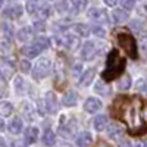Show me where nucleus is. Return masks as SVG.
Segmentation results:
<instances>
[{"label": "nucleus", "mask_w": 147, "mask_h": 147, "mask_svg": "<svg viewBox=\"0 0 147 147\" xmlns=\"http://www.w3.org/2000/svg\"><path fill=\"white\" fill-rule=\"evenodd\" d=\"M125 71V59L119 55L118 50H112L107 56L106 60V68L102 74L105 81H112L116 77H119Z\"/></svg>", "instance_id": "obj_1"}, {"label": "nucleus", "mask_w": 147, "mask_h": 147, "mask_svg": "<svg viewBox=\"0 0 147 147\" xmlns=\"http://www.w3.org/2000/svg\"><path fill=\"white\" fill-rule=\"evenodd\" d=\"M118 43L121 46V49H124L125 53L134 59L137 60L138 59V50H137V43H136V38L129 34H125V32H119L118 34Z\"/></svg>", "instance_id": "obj_2"}, {"label": "nucleus", "mask_w": 147, "mask_h": 147, "mask_svg": "<svg viewBox=\"0 0 147 147\" xmlns=\"http://www.w3.org/2000/svg\"><path fill=\"white\" fill-rule=\"evenodd\" d=\"M53 43L59 47H65V49H69V50H75V49L80 47L81 41H80V37L77 35H66V37H55Z\"/></svg>", "instance_id": "obj_3"}, {"label": "nucleus", "mask_w": 147, "mask_h": 147, "mask_svg": "<svg viewBox=\"0 0 147 147\" xmlns=\"http://www.w3.org/2000/svg\"><path fill=\"white\" fill-rule=\"evenodd\" d=\"M52 72V60L49 57H43L34 66V77L35 78H46Z\"/></svg>", "instance_id": "obj_4"}, {"label": "nucleus", "mask_w": 147, "mask_h": 147, "mask_svg": "<svg viewBox=\"0 0 147 147\" xmlns=\"http://www.w3.org/2000/svg\"><path fill=\"white\" fill-rule=\"evenodd\" d=\"M87 16L97 24H106L107 22V12L103 9H99V7H91L88 10Z\"/></svg>", "instance_id": "obj_5"}, {"label": "nucleus", "mask_w": 147, "mask_h": 147, "mask_svg": "<svg viewBox=\"0 0 147 147\" xmlns=\"http://www.w3.org/2000/svg\"><path fill=\"white\" fill-rule=\"evenodd\" d=\"M97 52H99V49H97V44L93 43V41H87L84 46H82V50H81V55H82V59L85 60H90L93 59Z\"/></svg>", "instance_id": "obj_6"}, {"label": "nucleus", "mask_w": 147, "mask_h": 147, "mask_svg": "<svg viewBox=\"0 0 147 147\" xmlns=\"http://www.w3.org/2000/svg\"><path fill=\"white\" fill-rule=\"evenodd\" d=\"M100 109H102V102L99 99H96V97H90V99L84 102V110L88 113H96Z\"/></svg>", "instance_id": "obj_7"}, {"label": "nucleus", "mask_w": 147, "mask_h": 147, "mask_svg": "<svg viewBox=\"0 0 147 147\" xmlns=\"http://www.w3.org/2000/svg\"><path fill=\"white\" fill-rule=\"evenodd\" d=\"M44 100H46L47 112H49V113H55L56 110H57V99H56L55 93L49 91V93L46 94V97H44Z\"/></svg>", "instance_id": "obj_8"}, {"label": "nucleus", "mask_w": 147, "mask_h": 147, "mask_svg": "<svg viewBox=\"0 0 147 147\" xmlns=\"http://www.w3.org/2000/svg\"><path fill=\"white\" fill-rule=\"evenodd\" d=\"M41 52H43V47L37 41L34 44H31V46H25L22 49V53L25 56H28V57H35V56H38Z\"/></svg>", "instance_id": "obj_9"}, {"label": "nucleus", "mask_w": 147, "mask_h": 147, "mask_svg": "<svg viewBox=\"0 0 147 147\" xmlns=\"http://www.w3.org/2000/svg\"><path fill=\"white\" fill-rule=\"evenodd\" d=\"M3 15H5L7 19H18V18H21V15H22V7H21L19 5L9 6L7 9H5Z\"/></svg>", "instance_id": "obj_10"}, {"label": "nucleus", "mask_w": 147, "mask_h": 147, "mask_svg": "<svg viewBox=\"0 0 147 147\" xmlns=\"http://www.w3.org/2000/svg\"><path fill=\"white\" fill-rule=\"evenodd\" d=\"M34 35V30L31 28V27H24V28H21L19 31H18V34H16V38L19 40V41H28V40H31V37Z\"/></svg>", "instance_id": "obj_11"}, {"label": "nucleus", "mask_w": 147, "mask_h": 147, "mask_svg": "<svg viewBox=\"0 0 147 147\" xmlns=\"http://www.w3.org/2000/svg\"><path fill=\"white\" fill-rule=\"evenodd\" d=\"M93 138L90 136V132H80L78 136H77V146L78 147H88L91 144Z\"/></svg>", "instance_id": "obj_12"}, {"label": "nucleus", "mask_w": 147, "mask_h": 147, "mask_svg": "<svg viewBox=\"0 0 147 147\" xmlns=\"http://www.w3.org/2000/svg\"><path fill=\"white\" fill-rule=\"evenodd\" d=\"M9 131L12 132V134H19L21 131H22V128H24V124H22V119L18 116V118H13L10 121V124H9Z\"/></svg>", "instance_id": "obj_13"}, {"label": "nucleus", "mask_w": 147, "mask_h": 147, "mask_svg": "<svg viewBox=\"0 0 147 147\" xmlns=\"http://www.w3.org/2000/svg\"><path fill=\"white\" fill-rule=\"evenodd\" d=\"M124 136V128L119 127L118 124H112L109 127V137L113 138V140H118Z\"/></svg>", "instance_id": "obj_14"}, {"label": "nucleus", "mask_w": 147, "mask_h": 147, "mask_svg": "<svg viewBox=\"0 0 147 147\" xmlns=\"http://www.w3.org/2000/svg\"><path fill=\"white\" fill-rule=\"evenodd\" d=\"M37 138H38V128H35V127L27 128V131H25V140H27V143L34 144L37 141Z\"/></svg>", "instance_id": "obj_15"}, {"label": "nucleus", "mask_w": 147, "mask_h": 147, "mask_svg": "<svg viewBox=\"0 0 147 147\" xmlns=\"http://www.w3.org/2000/svg\"><path fill=\"white\" fill-rule=\"evenodd\" d=\"M94 74H96L94 69H88L87 72H84V75L80 80V85H81V87H87V85H90V82L94 78Z\"/></svg>", "instance_id": "obj_16"}, {"label": "nucleus", "mask_w": 147, "mask_h": 147, "mask_svg": "<svg viewBox=\"0 0 147 147\" xmlns=\"http://www.w3.org/2000/svg\"><path fill=\"white\" fill-rule=\"evenodd\" d=\"M75 103H77V93L75 91H68L63 96V105L66 107H71V106H75Z\"/></svg>", "instance_id": "obj_17"}, {"label": "nucleus", "mask_w": 147, "mask_h": 147, "mask_svg": "<svg viewBox=\"0 0 147 147\" xmlns=\"http://www.w3.org/2000/svg\"><path fill=\"white\" fill-rule=\"evenodd\" d=\"M107 127V118L105 115H100L94 119V128L96 131H105Z\"/></svg>", "instance_id": "obj_18"}, {"label": "nucleus", "mask_w": 147, "mask_h": 147, "mask_svg": "<svg viewBox=\"0 0 147 147\" xmlns=\"http://www.w3.org/2000/svg\"><path fill=\"white\" fill-rule=\"evenodd\" d=\"M75 129H77V124H75V121H74V119H71V121H69V124H68L66 127L62 128L60 134H62L63 137H69V136H72V134L75 132Z\"/></svg>", "instance_id": "obj_19"}, {"label": "nucleus", "mask_w": 147, "mask_h": 147, "mask_svg": "<svg viewBox=\"0 0 147 147\" xmlns=\"http://www.w3.org/2000/svg\"><path fill=\"white\" fill-rule=\"evenodd\" d=\"M74 31L78 34V37H88V34H90V28L85 24H75L74 25Z\"/></svg>", "instance_id": "obj_20"}, {"label": "nucleus", "mask_w": 147, "mask_h": 147, "mask_svg": "<svg viewBox=\"0 0 147 147\" xmlns=\"http://www.w3.org/2000/svg\"><path fill=\"white\" fill-rule=\"evenodd\" d=\"M13 112V105L9 102H0V115L2 116H9Z\"/></svg>", "instance_id": "obj_21"}, {"label": "nucleus", "mask_w": 147, "mask_h": 147, "mask_svg": "<svg viewBox=\"0 0 147 147\" xmlns=\"http://www.w3.org/2000/svg\"><path fill=\"white\" fill-rule=\"evenodd\" d=\"M112 18H113L115 22H125L127 18H128V13L124 9H115L113 13H112Z\"/></svg>", "instance_id": "obj_22"}, {"label": "nucleus", "mask_w": 147, "mask_h": 147, "mask_svg": "<svg viewBox=\"0 0 147 147\" xmlns=\"http://www.w3.org/2000/svg\"><path fill=\"white\" fill-rule=\"evenodd\" d=\"M43 143L46 146H53L56 143V138H55V132L52 129H46L44 134H43Z\"/></svg>", "instance_id": "obj_23"}, {"label": "nucleus", "mask_w": 147, "mask_h": 147, "mask_svg": "<svg viewBox=\"0 0 147 147\" xmlns=\"http://www.w3.org/2000/svg\"><path fill=\"white\" fill-rule=\"evenodd\" d=\"M118 87H119V90H122V91H127L129 87H131V77L129 75H124V77H122V80L119 81V85H118Z\"/></svg>", "instance_id": "obj_24"}, {"label": "nucleus", "mask_w": 147, "mask_h": 147, "mask_svg": "<svg viewBox=\"0 0 147 147\" xmlns=\"http://www.w3.org/2000/svg\"><path fill=\"white\" fill-rule=\"evenodd\" d=\"M96 93H99V94H102V96H109V94H110V88L107 87L106 84L99 82V84H96Z\"/></svg>", "instance_id": "obj_25"}, {"label": "nucleus", "mask_w": 147, "mask_h": 147, "mask_svg": "<svg viewBox=\"0 0 147 147\" xmlns=\"http://www.w3.org/2000/svg\"><path fill=\"white\" fill-rule=\"evenodd\" d=\"M38 9V0H28L27 2V10L30 15H34Z\"/></svg>", "instance_id": "obj_26"}, {"label": "nucleus", "mask_w": 147, "mask_h": 147, "mask_svg": "<svg viewBox=\"0 0 147 147\" xmlns=\"http://www.w3.org/2000/svg\"><path fill=\"white\" fill-rule=\"evenodd\" d=\"M35 13H38V16H40L41 19H46V18L49 16V13H50V9H49L47 5H43V7H38V9H37Z\"/></svg>", "instance_id": "obj_27"}, {"label": "nucleus", "mask_w": 147, "mask_h": 147, "mask_svg": "<svg viewBox=\"0 0 147 147\" xmlns=\"http://www.w3.org/2000/svg\"><path fill=\"white\" fill-rule=\"evenodd\" d=\"M72 2V6H74V9L75 10H82V9H85V6H87V0H71Z\"/></svg>", "instance_id": "obj_28"}, {"label": "nucleus", "mask_w": 147, "mask_h": 147, "mask_svg": "<svg viewBox=\"0 0 147 147\" xmlns=\"http://www.w3.org/2000/svg\"><path fill=\"white\" fill-rule=\"evenodd\" d=\"M121 5H122V9L124 10H131L136 6V2L134 0H121Z\"/></svg>", "instance_id": "obj_29"}, {"label": "nucleus", "mask_w": 147, "mask_h": 147, "mask_svg": "<svg viewBox=\"0 0 147 147\" xmlns=\"http://www.w3.org/2000/svg\"><path fill=\"white\" fill-rule=\"evenodd\" d=\"M19 68H21L22 72H28V71H31V63H30V60H21Z\"/></svg>", "instance_id": "obj_30"}, {"label": "nucleus", "mask_w": 147, "mask_h": 147, "mask_svg": "<svg viewBox=\"0 0 147 147\" xmlns=\"http://www.w3.org/2000/svg\"><path fill=\"white\" fill-rule=\"evenodd\" d=\"M2 31H3V34H5V37H6L7 40L12 37V28L9 25H6V24H3V25H2Z\"/></svg>", "instance_id": "obj_31"}, {"label": "nucleus", "mask_w": 147, "mask_h": 147, "mask_svg": "<svg viewBox=\"0 0 147 147\" xmlns=\"http://www.w3.org/2000/svg\"><path fill=\"white\" fill-rule=\"evenodd\" d=\"M131 28L134 31H137V32H143V24L137 22V21H132L131 22Z\"/></svg>", "instance_id": "obj_32"}, {"label": "nucleus", "mask_w": 147, "mask_h": 147, "mask_svg": "<svg viewBox=\"0 0 147 147\" xmlns=\"http://www.w3.org/2000/svg\"><path fill=\"white\" fill-rule=\"evenodd\" d=\"M37 43H38V44L43 47V50L49 47V40L46 38V37H38V38H37Z\"/></svg>", "instance_id": "obj_33"}, {"label": "nucleus", "mask_w": 147, "mask_h": 147, "mask_svg": "<svg viewBox=\"0 0 147 147\" xmlns=\"http://www.w3.org/2000/svg\"><path fill=\"white\" fill-rule=\"evenodd\" d=\"M93 32H94L97 37H105V35H106V31H105L103 28H100V27H94V28H93Z\"/></svg>", "instance_id": "obj_34"}, {"label": "nucleus", "mask_w": 147, "mask_h": 147, "mask_svg": "<svg viewBox=\"0 0 147 147\" xmlns=\"http://www.w3.org/2000/svg\"><path fill=\"white\" fill-rule=\"evenodd\" d=\"M32 30H34V31H38V32L44 31V24H43V22H35L34 27H32Z\"/></svg>", "instance_id": "obj_35"}, {"label": "nucleus", "mask_w": 147, "mask_h": 147, "mask_svg": "<svg viewBox=\"0 0 147 147\" xmlns=\"http://www.w3.org/2000/svg\"><path fill=\"white\" fill-rule=\"evenodd\" d=\"M15 87H16V90H18V91L24 87V80H22V78H19V77L16 78V81H15Z\"/></svg>", "instance_id": "obj_36"}, {"label": "nucleus", "mask_w": 147, "mask_h": 147, "mask_svg": "<svg viewBox=\"0 0 147 147\" xmlns=\"http://www.w3.org/2000/svg\"><path fill=\"white\" fill-rule=\"evenodd\" d=\"M12 147H27V144L24 141H13L12 143Z\"/></svg>", "instance_id": "obj_37"}, {"label": "nucleus", "mask_w": 147, "mask_h": 147, "mask_svg": "<svg viewBox=\"0 0 147 147\" xmlns=\"http://www.w3.org/2000/svg\"><path fill=\"white\" fill-rule=\"evenodd\" d=\"M80 71H81V65L78 63V65H75V66H74V75H78V74H80Z\"/></svg>", "instance_id": "obj_38"}, {"label": "nucleus", "mask_w": 147, "mask_h": 147, "mask_svg": "<svg viewBox=\"0 0 147 147\" xmlns=\"http://www.w3.org/2000/svg\"><path fill=\"white\" fill-rule=\"evenodd\" d=\"M105 3H106L107 6H115V5L118 3V0H105Z\"/></svg>", "instance_id": "obj_39"}, {"label": "nucleus", "mask_w": 147, "mask_h": 147, "mask_svg": "<svg viewBox=\"0 0 147 147\" xmlns=\"http://www.w3.org/2000/svg\"><path fill=\"white\" fill-rule=\"evenodd\" d=\"M138 88H140L141 91H144V90H146V85H144V80H140V81H138Z\"/></svg>", "instance_id": "obj_40"}, {"label": "nucleus", "mask_w": 147, "mask_h": 147, "mask_svg": "<svg viewBox=\"0 0 147 147\" xmlns=\"http://www.w3.org/2000/svg\"><path fill=\"white\" fill-rule=\"evenodd\" d=\"M119 147H131V144L128 141H122V143H119Z\"/></svg>", "instance_id": "obj_41"}, {"label": "nucleus", "mask_w": 147, "mask_h": 147, "mask_svg": "<svg viewBox=\"0 0 147 147\" xmlns=\"http://www.w3.org/2000/svg\"><path fill=\"white\" fill-rule=\"evenodd\" d=\"M136 147H147V144H146V141H140L136 144Z\"/></svg>", "instance_id": "obj_42"}, {"label": "nucleus", "mask_w": 147, "mask_h": 147, "mask_svg": "<svg viewBox=\"0 0 147 147\" xmlns=\"http://www.w3.org/2000/svg\"><path fill=\"white\" fill-rule=\"evenodd\" d=\"M96 147H109V146H107L106 143H103V141H100V143H99V144H97Z\"/></svg>", "instance_id": "obj_43"}, {"label": "nucleus", "mask_w": 147, "mask_h": 147, "mask_svg": "<svg viewBox=\"0 0 147 147\" xmlns=\"http://www.w3.org/2000/svg\"><path fill=\"white\" fill-rule=\"evenodd\" d=\"M3 128H5V124H3V121H2V119H0V131H2Z\"/></svg>", "instance_id": "obj_44"}, {"label": "nucleus", "mask_w": 147, "mask_h": 147, "mask_svg": "<svg viewBox=\"0 0 147 147\" xmlns=\"http://www.w3.org/2000/svg\"><path fill=\"white\" fill-rule=\"evenodd\" d=\"M0 147H7V146L5 144V141H3V140H0Z\"/></svg>", "instance_id": "obj_45"}, {"label": "nucleus", "mask_w": 147, "mask_h": 147, "mask_svg": "<svg viewBox=\"0 0 147 147\" xmlns=\"http://www.w3.org/2000/svg\"><path fill=\"white\" fill-rule=\"evenodd\" d=\"M3 2H5V0H0V7H2V6H3Z\"/></svg>", "instance_id": "obj_46"}, {"label": "nucleus", "mask_w": 147, "mask_h": 147, "mask_svg": "<svg viewBox=\"0 0 147 147\" xmlns=\"http://www.w3.org/2000/svg\"><path fill=\"white\" fill-rule=\"evenodd\" d=\"M65 147H69V146H65Z\"/></svg>", "instance_id": "obj_47"}]
</instances>
